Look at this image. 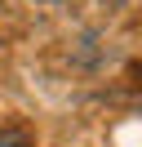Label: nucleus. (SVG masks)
Instances as JSON below:
<instances>
[]
</instances>
